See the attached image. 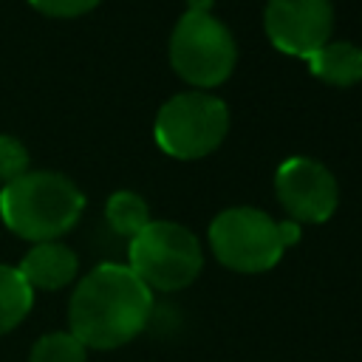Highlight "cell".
Here are the masks:
<instances>
[{
  "instance_id": "obj_1",
  "label": "cell",
  "mask_w": 362,
  "mask_h": 362,
  "mask_svg": "<svg viewBox=\"0 0 362 362\" xmlns=\"http://www.w3.org/2000/svg\"><path fill=\"white\" fill-rule=\"evenodd\" d=\"M153 314V291L122 263L88 272L71 294V334L96 351H113L136 339Z\"/></svg>"
},
{
  "instance_id": "obj_2",
  "label": "cell",
  "mask_w": 362,
  "mask_h": 362,
  "mask_svg": "<svg viewBox=\"0 0 362 362\" xmlns=\"http://www.w3.org/2000/svg\"><path fill=\"white\" fill-rule=\"evenodd\" d=\"M85 209L79 187L54 170H34L0 189V221L31 243L71 232Z\"/></svg>"
},
{
  "instance_id": "obj_3",
  "label": "cell",
  "mask_w": 362,
  "mask_h": 362,
  "mask_svg": "<svg viewBox=\"0 0 362 362\" xmlns=\"http://www.w3.org/2000/svg\"><path fill=\"white\" fill-rule=\"evenodd\" d=\"M127 260V269L150 291L187 288L204 269L201 240L175 221H150L130 238Z\"/></svg>"
},
{
  "instance_id": "obj_4",
  "label": "cell",
  "mask_w": 362,
  "mask_h": 362,
  "mask_svg": "<svg viewBox=\"0 0 362 362\" xmlns=\"http://www.w3.org/2000/svg\"><path fill=\"white\" fill-rule=\"evenodd\" d=\"M229 133V107L206 90H187L170 96L156 116V144L181 161L204 158L221 147Z\"/></svg>"
},
{
  "instance_id": "obj_5",
  "label": "cell",
  "mask_w": 362,
  "mask_h": 362,
  "mask_svg": "<svg viewBox=\"0 0 362 362\" xmlns=\"http://www.w3.org/2000/svg\"><path fill=\"white\" fill-rule=\"evenodd\" d=\"M238 62V45L232 31L212 14L184 11L170 34V65L173 71L206 90L229 79Z\"/></svg>"
},
{
  "instance_id": "obj_6",
  "label": "cell",
  "mask_w": 362,
  "mask_h": 362,
  "mask_svg": "<svg viewBox=\"0 0 362 362\" xmlns=\"http://www.w3.org/2000/svg\"><path fill=\"white\" fill-rule=\"evenodd\" d=\"M209 249L221 266L240 274H260L280 263L286 240L280 223L255 206H232L209 223Z\"/></svg>"
},
{
  "instance_id": "obj_7",
  "label": "cell",
  "mask_w": 362,
  "mask_h": 362,
  "mask_svg": "<svg viewBox=\"0 0 362 362\" xmlns=\"http://www.w3.org/2000/svg\"><path fill=\"white\" fill-rule=\"evenodd\" d=\"M274 195L294 223H325L339 204L337 178L308 156H291L277 167Z\"/></svg>"
},
{
  "instance_id": "obj_8",
  "label": "cell",
  "mask_w": 362,
  "mask_h": 362,
  "mask_svg": "<svg viewBox=\"0 0 362 362\" xmlns=\"http://www.w3.org/2000/svg\"><path fill=\"white\" fill-rule=\"evenodd\" d=\"M263 28L277 51L308 59L331 42L334 6L331 0H269Z\"/></svg>"
},
{
  "instance_id": "obj_9",
  "label": "cell",
  "mask_w": 362,
  "mask_h": 362,
  "mask_svg": "<svg viewBox=\"0 0 362 362\" xmlns=\"http://www.w3.org/2000/svg\"><path fill=\"white\" fill-rule=\"evenodd\" d=\"M76 269H79V260H76L74 249H68L59 240L34 243L17 266L23 280L31 288H42V291H57V288L68 286L76 277Z\"/></svg>"
},
{
  "instance_id": "obj_10",
  "label": "cell",
  "mask_w": 362,
  "mask_h": 362,
  "mask_svg": "<svg viewBox=\"0 0 362 362\" xmlns=\"http://www.w3.org/2000/svg\"><path fill=\"white\" fill-rule=\"evenodd\" d=\"M305 62H308L311 76H317L325 85L351 88V85L362 82V48L348 42V40H337V42L322 45Z\"/></svg>"
},
{
  "instance_id": "obj_11",
  "label": "cell",
  "mask_w": 362,
  "mask_h": 362,
  "mask_svg": "<svg viewBox=\"0 0 362 362\" xmlns=\"http://www.w3.org/2000/svg\"><path fill=\"white\" fill-rule=\"evenodd\" d=\"M34 305V288L14 266L0 263V337L14 331Z\"/></svg>"
},
{
  "instance_id": "obj_12",
  "label": "cell",
  "mask_w": 362,
  "mask_h": 362,
  "mask_svg": "<svg viewBox=\"0 0 362 362\" xmlns=\"http://www.w3.org/2000/svg\"><path fill=\"white\" fill-rule=\"evenodd\" d=\"M105 218L107 226L122 235V238H136L147 223H150V206L139 192L119 189L107 198L105 204Z\"/></svg>"
},
{
  "instance_id": "obj_13",
  "label": "cell",
  "mask_w": 362,
  "mask_h": 362,
  "mask_svg": "<svg viewBox=\"0 0 362 362\" xmlns=\"http://www.w3.org/2000/svg\"><path fill=\"white\" fill-rule=\"evenodd\" d=\"M28 362H88V348L71 331H51L34 342Z\"/></svg>"
},
{
  "instance_id": "obj_14",
  "label": "cell",
  "mask_w": 362,
  "mask_h": 362,
  "mask_svg": "<svg viewBox=\"0 0 362 362\" xmlns=\"http://www.w3.org/2000/svg\"><path fill=\"white\" fill-rule=\"evenodd\" d=\"M28 150L23 147L20 139L14 136H0V181L3 184H11L17 181L20 175H25L28 170Z\"/></svg>"
},
{
  "instance_id": "obj_15",
  "label": "cell",
  "mask_w": 362,
  "mask_h": 362,
  "mask_svg": "<svg viewBox=\"0 0 362 362\" xmlns=\"http://www.w3.org/2000/svg\"><path fill=\"white\" fill-rule=\"evenodd\" d=\"M45 17H79L99 6V0H28Z\"/></svg>"
},
{
  "instance_id": "obj_16",
  "label": "cell",
  "mask_w": 362,
  "mask_h": 362,
  "mask_svg": "<svg viewBox=\"0 0 362 362\" xmlns=\"http://www.w3.org/2000/svg\"><path fill=\"white\" fill-rule=\"evenodd\" d=\"M280 232H283L286 246H291V243L300 240V223H294V221H280Z\"/></svg>"
},
{
  "instance_id": "obj_17",
  "label": "cell",
  "mask_w": 362,
  "mask_h": 362,
  "mask_svg": "<svg viewBox=\"0 0 362 362\" xmlns=\"http://www.w3.org/2000/svg\"><path fill=\"white\" fill-rule=\"evenodd\" d=\"M209 8H212V0H187V11L209 14Z\"/></svg>"
}]
</instances>
